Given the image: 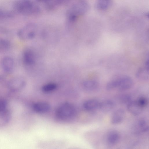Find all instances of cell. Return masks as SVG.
Returning a JSON list of instances; mask_svg holds the SVG:
<instances>
[{
    "instance_id": "cell-10",
    "label": "cell",
    "mask_w": 149,
    "mask_h": 149,
    "mask_svg": "<svg viewBox=\"0 0 149 149\" xmlns=\"http://www.w3.org/2000/svg\"><path fill=\"white\" fill-rule=\"evenodd\" d=\"M100 102L95 99H91L86 101L83 104V107L86 111L93 112L99 109Z\"/></svg>"
},
{
    "instance_id": "cell-11",
    "label": "cell",
    "mask_w": 149,
    "mask_h": 149,
    "mask_svg": "<svg viewBox=\"0 0 149 149\" xmlns=\"http://www.w3.org/2000/svg\"><path fill=\"white\" fill-rule=\"evenodd\" d=\"M127 109L130 113L134 116L140 114L143 109L136 100H132L127 105Z\"/></svg>"
},
{
    "instance_id": "cell-22",
    "label": "cell",
    "mask_w": 149,
    "mask_h": 149,
    "mask_svg": "<svg viewBox=\"0 0 149 149\" xmlns=\"http://www.w3.org/2000/svg\"><path fill=\"white\" fill-rule=\"evenodd\" d=\"M56 86V85L54 83L47 84L43 86L42 90L45 92H49L55 90Z\"/></svg>"
},
{
    "instance_id": "cell-18",
    "label": "cell",
    "mask_w": 149,
    "mask_h": 149,
    "mask_svg": "<svg viewBox=\"0 0 149 149\" xmlns=\"http://www.w3.org/2000/svg\"><path fill=\"white\" fill-rule=\"evenodd\" d=\"M119 102L121 104L127 105L132 101L131 96L128 94H123L118 98Z\"/></svg>"
},
{
    "instance_id": "cell-3",
    "label": "cell",
    "mask_w": 149,
    "mask_h": 149,
    "mask_svg": "<svg viewBox=\"0 0 149 149\" xmlns=\"http://www.w3.org/2000/svg\"><path fill=\"white\" fill-rule=\"evenodd\" d=\"M76 110L74 106L69 102H65L60 105L56 112L57 117L61 120H67L73 118Z\"/></svg>"
},
{
    "instance_id": "cell-14",
    "label": "cell",
    "mask_w": 149,
    "mask_h": 149,
    "mask_svg": "<svg viewBox=\"0 0 149 149\" xmlns=\"http://www.w3.org/2000/svg\"><path fill=\"white\" fill-rule=\"evenodd\" d=\"M33 108L36 112L43 113L49 111L50 109V106L47 102H40L35 103L33 105Z\"/></svg>"
},
{
    "instance_id": "cell-15",
    "label": "cell",
    "mask_w": 149,
    "mask_h": 149,
    "mask_svg": "<svg viewBox=\"0 0 149 149\" xmlns=\"http://www.w3.org/2000/svg\"><path fill=\"white\" fill-rule=\"evenodd\" d=\"M115 103L112 100H106L100 102L99 109L103 112L111 111L114 107Z\"/></svg>"
},
{
    "instance_id": "cell-19",
    "label": "cell",
    "mask_w": 149,
    "mask_h": 149,
    "mask_svg": "<svg viewBox=\"0 0 149 149\" xmlns=\"http://www.w3.org/2000/svg\"><path fill=\"white\" fill-rule=\"evenodd\" d=\"M13 16L12 13L10 11L0 8V20L10 18Z\"/></svg>"
},
{
    "instance_id": "cell-13",
    "label": "cell",
    "mask_w": 149,
    "mask_h": 149,
    "mask_svg": "<svg viewBox=\"0 0 149 149\" xmlns=\"http://www.w3.org/2000/svg\"><path fill=\"white\" fill-rule=\"evenodd\" d=\"M99 86L98 82L94 79H88L84 81L83 84V87L86 91L89 92H93L96 90Z\"/></svg>"
},
{
    "instance_id": "cell-5",
    "label": "cell",
    "mask_w": 149,
    "mask_h": 149,
    "mask_svg": "<svg viewBox=\"0 0 149 149\" xmlns=\"http://www.w3.org/2000/svg\"><path fill=\"white\" fill-rule=\"evenodd\" d=\"M26 85L25 79L23 77L19 76L11 78L8 83L9 89L13 92H17L22 90Z\"/></svg>"
},
{
    "instance_id": "cell-8",
    "label": "cell",
    "mask_w": 149,
    "mask_h": 149,
    "mask_svg": "<svg viewBox=\"0 0 149 149\" xmlns=\"http://www.w3.org/2000/svg\"><path fill=\"white\" fill-rule=\"evenodd\" d=\"M0 65L2 70L6 73H10L13 70L14 66V60L9 56L3 57L1 60Z\"/></svg>"
},
{
    "instance_id": "cell-6",
    "label": "cell",
    "mask_w": 149,
    "mask_h": 149,
    "mask_svg": "<svg viewBox=\"0 0 149 149\" xmlns=\"http://www.w3.org/2000/svg\"><path fill=\"white\" fill-rule=\"evenodd\" d=\"M22 55V61L25 65L31 66L35 64L36 60V54L35 51L32 48H25Z\"/></svg>"
},
{
    "instance_id": "cell-12",
    "label": "cell",
    "mask_w": 149,
    "mask_h": 149,
    "mask_svg": "<svg viewBox=\"0 0 149 149\" xmlns=\"http://www.w3.org/2000/svg\"><path fill=\"white\" fill-rule=\"evenodd\" d=\"M125 115L124 110L122 109H118L114 112L111 118V123L116 124L122 121Z\"/></svg>"
},
{
    "instance_id": "cell-25",
    "label": "cell",
    "mask_w": 149,
    "mask_h": 149,
    "mask_svg": "<svg viewBox=\"0 0 149 149\" xmlns=\"http://www.w3.org/2000/svg\"><path fill=\"white\" fill-rule=\"evenodd\" d=\"M2 77H1V76H0V80H1V79H2Z\"/></svg>"
},
{
    "instance_id": "cell-9",
    "label": "cell",
    "mask_w": 149,
    "mask_h": 149,
    "mask_svg": "<svg viewBox=\"0 0 149 149\" xmlns=\"http://www.w3.org/2000/svg\"><path fill=\"white\" fill-rule=\"evenodd\" d=\"M43 5L45 8L48 10L56 9L63 5L68 3L67 1L42 0L39 1Z\"/></svg>"
},
{
    "instance_id": "cell-16",
    "label": "cell",
    "mask_w": 149,
    "mask_h": 149,
    "mask_svg": "<svg viewBox=\"0 0 149 149\" xmlns=\"http://www.w3.org/2000/svg\"><path fill=\"white\" fill-rule=\"evenodd\" d=\"M136 76L139 80L141 81L147 80L149 77V68L145 67L140 68L136 72Z\"/></svg>"
},
{
    "instance_id": "cell-1",
    "label": "cell",
    "mask_w": 149,
    "mask_h": 149,
    "mask_svg": "<svg viewBox=\"0 0 149 149\" xmlns=\"http://www.w3.org/2000/svg\"><path fill=\"white\" fill-rule=\"evenodd\" d=\"M38 1L30 0H17L13 4V8L17 13L24 16L38 15L41 12Z\"/></svg>"
},
{
    "instance_id": "cell-24",
    "label": "cell",
    "mask_w": 149,
    "mask_h": 149,
    "mask_svg": "<svg viewBox=\"0 0 149 149\" xmlns=\"http://www.w3.org/2000/svg\"><path fill=\"white\" fill-rule=\"evenodd\" d=\"M136 101L143 109L146 107L148 104L147 99L146 97L144 96L140 97Z\"/></svg>"
},
{
    "instance_id": "cell-7",
    "label": "cell",
    "mask_w": 149,
    "mask_h": 149,
    "mask_svg": "<svg viewBox=\"0 0 149 149\" xmlns=\"http://www.w3.org/2000/svg\"><path fill=\"white\" fill-rule=\"evenodd\" d=\"M116 79V89L120 91H125L129 90L133 85L132 79L128 76H123Z\"/></svg>"
},
{
    "instance_id": "cell-17",
    "label": "cell",
    "mask_w": 149,
    "mask_h": 149,
    "mask_svg": "<svg viewBox=\"0 0 149 149\" xmlns=\"http://www.w3.org/2000/svg\"><path fill=\"white\" fill-rule=\"evenodd\" d=\"M10 47V42L8 39L0 38V53L7 51Z\"/></svg>"
},
{
    "instance_id": "cell-23",
    "label": "cell",
    "mask_w": 149,
    "mask_h": 149,
    "mask_svg": "<svg viewBox=\"0 0 149 149\" xmlns=\"http://www.w3.org/2000/svg\"><path fill=\"white\" fill-rule=\"evenodd\" d=\"M8 103L5 99L0 98V113H1L8 109Z\"/></svg>"
},
{
    "instance_id": "cell-20",
    "label": "cell",
    "mask_w": 149,
    "mask_h": 149,
    "mask_svg": "<svg viewBox=\"0 0 149 149\" xmlns=\"http://www.w3.org/2000/svg\"><path fill=\"white\" fill-rule=\"evenodd\" d=\"M119 139L118 134L116 132H112L109 135L108 140L111 144H114L118 142Z\"/></svg>"
},
{
    "instance_id": "cell-21",
    "label": "cell",
    "mask_w": 149,
    "mask_h": 149,
    "mask_svg": "<svg viewBox=\"0 0 149 149\" xmlns=\"http://www.w3.org/2000/svg\"><path fill=\"white\" fill-rule=\"evenodd\" d=\"M117 79H112L108 82L106 85V88L107 90L111 91L116 89Z\"/></svg>"
},
{
    "instance_id": "cell-4",
    "label": "cell",
    "mask_w": 149,
    "mask_h": 149,
    "mask_svg": "<svg viewBox=\"0 0 149 149\" xmlns=\"http://www.w3.org/2000/svg\"><path fill=\"white\" fill-rule=\"evenodd\" d=\"M37 26L33 23L25 24L17 31V35L19 39L24 41H28L33 39L36 36Z\"/></svg>"
},
{
    "instance_id": "cell-2",
    "label": "cell",
    "mask_w": 149,
    "mask_h": 149,
    "mask_svg": "<svg viewBox=\"0 0 149 149\" xmlns=\"http://www.w3.org/2000/svg\"><path fill=\"white\" fill-rule=\"evenodd\" d=\"M89 7L88 3L84 1H78L73 3L66 11L68 21L70 23L75 22L79 17L86 13Z\"/></svg>"
}]
</instances>
